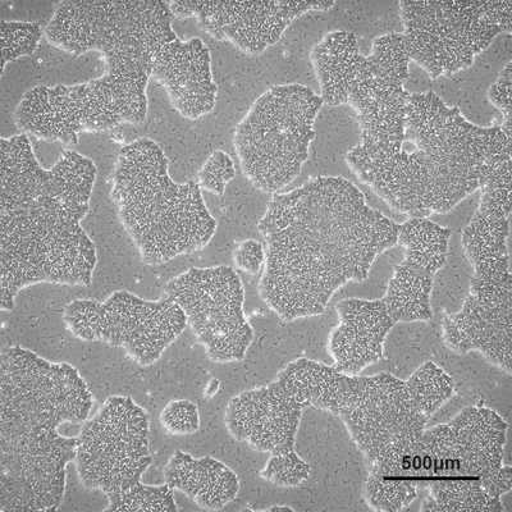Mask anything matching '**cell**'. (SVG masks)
Listing matches in <instances>:
<instances>
[{
    "instance_id": "1",
    "label": "cell",
    "mask_w": 512,
    "mask_h": 512,
    "mask_svg": "<svg viewBox=\"0 0 512 512\" xmlns=\"http://www.w3.org/2000/svg\"><path fill=\"white\" fill-rule=\"evenodd\" d=\"M258 230L265 241L259 295L286 322L317 317L337 290L367 280L400 224L370 208L345 177L319 176L274 194Z\"/></svg>"
},
{
    "instance_id": "2",
    "label": "cell",
    "mask_w": 512,
    "mask_h": 512,
    "mask_svg": "<svg viewBox=\"0 0 512 512\" xmlns=\"http://www.w3.org/2000/svg\"><path fill=\"white\" fill-rule=\"evenodd\" d=\"M0 297L9 312L18 292L38 283L88 287L98 264L82 227L98 168L64 150L50 169L40 166L29 136L0 141Z\"/></svg>"
},
{
    "instance_id": "3",
    "label": "cell",
    "mask_w": 512,
    "mask_h": 512,
    "mask_svg": "<svg viewBox=\"0 0 512 512\" xmlns=\"http://www.w3.org/2000/svg\"><path fill=\"white\" fill-rule=\"evenodd\" d=\"M346 163L397 212L409 218L447 214L475 191L511 189L512 134L480 127L433 91L410 94L404 140L392 157Z\"/></svg>"
},
{
    "instance_id": "4",
    "label": "cell",
    "mask_w": 512,
    "mask_h": 512,
    "mask_svg": "<svg viewBox=\"0 0 512 512\" xmlns=\"http://www.w3.org/2000/svg\"><path fill=\"white\" fill-rule=\"evenodd\" d=\"M94 396L79 370L21 346L0 367V512L56 511L76 459L77 437L64 424H84Z\"/></svg>"
},
{
    "instance_id": "5",
    "label": "cell",
    "mask_w": 512,
    "mask_h": 512,
    "mask_svg": "<svg viewBox=\"0 0 512 512\" xmlns=\"http://www.w3.org/2000/svg\"><path fill=\"white\" fill-rule=\"evenodd\" d=\"M118 218L145 264H166L207 248L217 232L198 182L177 184L158 143L141 137L123 146L112 178Z\"/></svg>"
},
{
    "instance_id": "6",
    "label": "cell",
    "mask_w": 512,
    "mask_h": 512,
    "mask_svg": "<svg viewBox=\"0 0 512 512\" xmlns=\"http://www.w3.org/2000/svg\"><path fill=\"white\" fill-rule=\"evenodd\" d=\"M507 431L506 420L483 406L425 429L410 447L416 482L428 492L420 511H505L501 497L512 489Z\"/></svg>"
},
{
    "instance_id": "7",
    "label": "cell",
    "mask_w": 512,
    "mask_h": 512,
    "mask_svg": "<svg viewBox=\"0 0 512 512\" xmlns=\"http://www.w3.org/2000/svg\"><path fill=\"white\" fill-rule=\"evenodd\" d=\"M171 4L159 0L59 3L44 34L63 52L102 54L112 79L148 88L154 58L176 39Z\"/></svg>"
},
{
    "instance_id": "8",
    "label": "cell",
    "mask_w": 512,
    "mask_h": 512,
    "mask_svg": "<svg viewBox=\"0 0 512 512\" xmlns=\"http://www.w3.org/2000/svg\"><path fill=\"white\" fill-rule=\"evenodd\" d=\"M322 105V98L303 84L272 86L251 105L236 127L233 145L255 189L277 194L299 177Z\"/></svg>"
},
{
    "instance_id": "9",
    "label": "cell",
    "mask_w": 512,
    "mask_h": 512,
    "mask_svg": "<svg viewBox=\"0 0 512 512\" xmlns=\"http://www.w3.org/2000/svg\"><path fill=\"white\" fill-rule=\"evenodd\" d=\"M410 62L431 79L472 66L501 32L512 30L511 0L489 2H400Z\"/></svg>"
},
{
    "instance_id": "10",
    "label": "cell",
    "mask_w": 512,
    "mask_h": 512,
    "mask_svg": "<svg viewBox=\"0 0 512 512\" xmlns=\"http://www.w3.org/2000/svg\"><path fill=\"white\" fill-rule=\"evenodd\" d=\"M146 114V88L104 73L79 85L35 86L18 103L15 123L22 134L76 145L84 132L140 125Z\"/></svg>"
},
{
    "instance_id": "11",
    "label": "cell",
    "mask_w": 512,
    "mask_h": 512,
    "mask_svg": "<svg viewBox=\"0 0 512 512\" xmlns=\"http://www.w3.org/2000/svg\"><path fill=\"white\" fill-rule=\"evenodd\" d=\"M152 460L149 415L128 396L108 397L77 436L80 482L103 492L108 505L143 483Z\"/></svg>"
},
{
    "instance_id": "12",
    "label": "cell",
    "mask_w": 512,
    "mask_h": 512,
    "mask_svg": "<svg viewBox=\"0 0 512 512\" xmlns=\"http://www.w3.org/2000/svg\"><path fill=\"white\" fill-rule=\"evenodd\" d=\"M63 320L79 340L123 349L145 368L157 363L187 326L185 313L168 295L146 300L127 290L104 301L73 300L64 308Z\"/></svg>"
},
{
    "instance_id": "13",
    "label": "cell",
    "mask_w": 512,
    "mask_h": 512,
    "mask_svg": "<svg viewBox=\"0 0 512 512\" xmlns=\"http://www.w3.org/2000/svg\"><path fill=\"white\" fill-rule=\"evenodd\" d=\"M410 58L402 32L374 39L369 56H361L347 103L358 114L361 137L347 158L392 157L404 140L410 93Z\"/></svg>"
},
{
    "instance_id": "14",
    "label": "cell",
    "mask_w": 512,
    "mask_h": 512,
    "mask_svg": "<svg viewBox=\"0 0 512 512\" xmlns=\"http://www.w3.org/2000/svg\"><path fill=\"white\" fill-rule=\"evenodd\" d=\"M185 313L196 340L216 363L245 359L254 341V329L244 312L245 290L235 269L191 268L164 287Z\"/></svg>"
},
{
    "instance_id": "15",
    "label": "cell",
    "mask_w": 512,
    "mask_h": 512,
    "mask_svg": "<svg viewBox=\"0 0 512 512\" xmlns=\"http://www.w3.org/2000/svg\"><path fill=\"white\" fill-rule=\"evenodd\" d=\"M338 416L369 465L413 445L429 419L416 406L406 382L390 373L358 376Z\"/></svg>"
},
{
    "instance_id": "16",
    "label": "cell",
    "mask_w": 512,
    "mask_h": 512,
    "mask_svg": "<svg viewBox=\"0 0 512 512\" xmlns=\"http://www.w3.org/2000/svg\"><path fill=\"white\" fill-rule=\"evenodd\" d=\"M176 18H196L214 39L230 41L246 54L273 47L305 13L326 12L335 2H172Z\"/></svg>"
},
{
    "instance_id": "17",
    "label": "cell",
    "mask_w": 512,
    "mask_h": 512,
    "mask_svg": "<svg viewBox=\"0 0 512 512\" xmlns=\"http://www.w3.org/2000/svg\"><path fill=\"white\" fill-rule=\"evenodd\" d=\"M450 239V228L428 218H409L400 224L397 244L405 249V258L395 268L382 297L396 324L433 318L434 277L447 262Z\"/></svg>"
},
{
    "instance_id": "18",
    "label": "cell",
    "mask_w": 512,
    "mask_h": 512,
    "mask_svg": "<svg viewBox=\"0 0 512 512\" xmlns=\"http://www.w3.org/2000/svg\"><path fill=\"white\" fill-rule=\"evenodd\" d=\"M442 328L448 349L460 355L477 351L511 374L512 280L487 282L472 278L463 308L447 314Z\"/></svg>"
},
{
    "instance_id": "19",
    "label": "cell",
    "mask_w": 512,
    "mask_h": 512,
    "mask_svg": "<svg viewBox=\"0 0 512 512\" xmlns=\"http://www.w3.org/2000/svg\"><path fill=\"white\" fill-rule=\"evenodd\" d=\"M305 405L276 378L267 386L233 396L224 422L236 441L271 455L295 450Z\"/></svg>"
},
{
    "instance_id": "20",
    "label": "cell",
    "mask_w": 512,
    "mask_h": 512,
    "mask_svg": "<svg viewBox=\"0 0 512 512\" xmlns=\"http://www.w3.org/2000/svg\"><path fill=\"white\" fill-rule=\"evenodd\" d=\"M152 79L167 90L173 107L187 120H199L216 107L212 57L200 38H176L163 45L154 58Z\"/></svg>"
},
{
    "instance_id": "21",
    "label": "cell",
    "mask_w": 512,
    "mask_h": 512,
    "mask_svg": "<svg viewBox=\"0 0 512 512\" xmlns=\"http://www.w3.org/2000/svg\"><path fill=\"white\" fill-rule=\"evenodd\" d=\"M338 324L328 338L333 367L350 376L378 363L396 322L382 299L351 297L336 305Z\"/></svg>"
},
{
    "instance_id": "22",
    "label": "cell",
    "mask_w": 512,
    "mask_h": 512,
    "mask_svg": "<svg viewBox=\"0 0 512 512\" xmlns=\"http://www.w3.org/2000/svg\"><path fill=\"white\" fill-rule=\"evenodd\" d=\"M472 221L464 228L461 244L474 268L475 280H512L510 267V223L512 189L480 191Z\"/></svg>"
},
{
    "instance_id": "23",
    "label": "cell",
    "mask_w": 512,
    "mask_h": 512,
    "mask_svg": "<svg viewBox=\"0 0 512 512\" xmlns=\"http://www.w3.org/2000/svg\"><path fill=\"white\" fill-rule=\"evenodd\" d=\"M164 480L204 510H221L240 492V480L222 461L210 456L194 457L178 450L164 466Z\"/></svg>"
},
{
    "instance_id": "24",
    "label": "cell",
    "mask_w": 512,
    "mask_h": 512,
    "mask_svg": "<svg viewBox=\"0 0 512 512\" xmlns=\"http://www.w3.org/2000/svg\"><path fill=\"white\" fill-rule=\"evenodd\" d=\"M356 377L340 372L333 365L301 358L287 364L276 378L306 409L317 408L340 415L354 390Z\"/></svg>"
},
{
    "instance_id": "25",
    "label": "cell",
    "mask_w": 512,
    "mask_h": 512,
    "mask_svg": "<svg viewBox=\"0 0 512 512\" xmlns=\"http://www.w3.org/2000/svg\"><path fill=\"white\" fill-rule=\"evenodd\" d=\"M361 56L358 35L352 31L329 32L314 45L310 61L323 104L338 107L347 103V93Z\"/></svg>"
},
{
    "instance_id": "26",
    "label": "cell",
    "mask_w": 512,
    "mask_h": 512,
    "mask_svg": "<svg viewBox=\"0 0 512 512\" xmlns=\"http://www.w3.org/2000/svg\"><path fill=\"white\" fill-rule=\"evenodd\" d=\"M411 446V445H410ZM369 465L364 497L376 511L405 510L418 498L420 489L410 464L409 448Z\"/></svg>"
},
{
    "instance_id": "27",
    "label": "cell",
    "mask_w": 512,
    "mask_h": 512,
    "mask_svg": "<svg viewBox=\"0 0 512 512\" xmlns=\"http://www.w3.org/2000/svg\"><path fill=\"white\" fill-rule=\"evenodd\" d=\"M405 382L416 406L428 418L455 392L454 379L433 361H425Z\"/></svg>"
},
{
    "instance_id": "28",
    "label": "cell",
    "mask_w": 512,
    "mask_h": 512,
    "mask_svg": "<svg viewBox=\"0 0 512 512\" xmlns=\"http://www.w3.org/2000/svg\"><path fill=\"white\" fill-rule=\"evenodd\" d=\"M43 27L39 22L2 21L0 38H2V73L9 62L34 54L38 49Z\"/></svg>"
},
{
    "instance_id": "29",
    "label": "cell",
    "mask_w": 512,
    "mask_h": 512,
    "mask_svg": "<svg viewBox=\"0 0 512 512\" xmlns=\"http://www.w3.org/2000/svg\"><path fill=\"white\" fill-rule=\"evenodd\" d=\"M104 511H166L176 512L178 507L173 489L168 484L148 486L141 483L120 500L105 507Z\"/></svg>"
},
{
    "instance_id": "30",
    "label": "cell",
    "mask_w": 512,
    "mask_h": 512,
    "mask_svg": "<svg viewBox=\"0 0 512 512\" xmlns=\"http://www.w3.org/2000/svg\"><path fill=\"white\" fill-rule=\"evenodd\" d=\"M312 468L295 450L271 455L260 477L277 487H299L309 479Z\"/></svg>"
},
{
    "instance_id": "31",
    "label": "cell",
    "mask_w": 512,
    "mask_h": 512,
    "mask_svg": "<svg viewBox=\"0 0 512 512\" xmlns=\"http://www.w3.org/2000/svg\"><path fill=\"white\" fill-rule=\"evenodd\" d=\"M164 431L172 436H190L199 432V408L190 400L169 401L159 416Z\"/></svg>"
},
{
    "instance_id": "32",
    "label": "cell",
    "mask_w": 512,
    "mask_h": 512,
    "mask_svg": "<svg viewBox=\"0 0 512 512\" xmlns=\"http://www.w3.org/2000/svg\"><path fill=\"white\" fill-rule=\"evenodd\" d=\"M236 177L235 162L230 154L223 150H216L209 155L201 167L198 175V184L201 189L223 195L226 185Z\"/></svg>"
},
{
    "instance_id": "33",
    "label": "cell",
    "mask_w": 512,
    "mask_h": 512,
    "mask_svg": "<svg viewBox=\"0 0 512 512\" xmlns=\"http://www.w3.org/2000/svg\"><path fill=\"white\" fill-rule=\"evenodd\" d=\"M511 85L512 62L509 61L488 90V100L501 112V127L509 134H512Z\"/></svg>"
},
{
    "instance_id": "34",
    "label": "cell",
    "mask_w": 512,
    "mask_h": 512,
    "mask_svg": "<svg viewBox=\"0 0 512 512\" xmlns=\"http://www.w3.org/2000/svg\"><path fill=\"white\" fill-rule=\"evenodd\" d=\"M233 263L245 273L255 276L265 264V246L254 239L241 241L233 251Z\"/></svg>"
},
{
    "instance_id": "35",
    "label": "cell",
    "mask_w": 512,
    "mask_h": 512,
    "mask_svg": "<svg viewBox=\"0 0 512 512\" xmlns=\"http://www.w3.org/2000/svg\"><path fill=\"white\" fill-rule=\"evenodd\" d=\"M281 510L294 511V509H292V507L287 506V505H276V506L269 507V509H268V511H281Z\"/></svg>"
}]
</instances>
